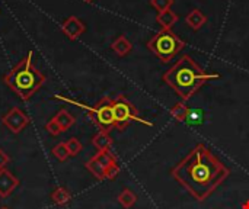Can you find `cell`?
I'll return each instance as SVG.
<instances>
[{"instance_id":"1","label":"cell","mask_w":249,"mask_h":209,"mask_svg":"<svg viewBox=\"0 0 249 209\" xmlns=\"http://www.w3.org/2000/svg\"><path fill=\"white\" fill-rule=\"evenodd\" d=\"M171 175L198 202H203L229 177L231 170L200 143L171 170Z\"/></svg>"},{"instance_id":"2","label":"cell","mask_w":249,"mask_h":209,"mask_svg":"<svg viewBox=\"0 0 249 209\" xmlns=\"http://www.w3.org/2000/svg\"><path fill=\"white\" fill-rule=\"evenodd\" d=\"M217 77L219 74H207L190 55H182L163 74V81L169 84L185 102L190 100L209 80Z\"/></svg>"},{"instance_id":"3","label":"cell","mask_w":249,"mask_h":209,"mask_svg":"<svg viewBox=\"0 0 249 209\" xmlns=\"http://www.w3.org/2000/svg\"><path fill=\"white\" fill-rule=\"evenodd\" d=\"M34 52L29 51L25 58H22L4 77V84L13 90L22 100H28L34 96V93L41 89L45 83V77L32 65Z\"/></svg>"},{"instance_id":"4","label":"cell","mask_w":249,"mask_h":209,"mask_svg":"<svg viewBox=\"0 0 249 209\" xmlns=\"http://www.w3.org/2000/svg\"><path fill=\"white\" fill-rule=\"evenodd\" d=\"M147 48L162 61L168 63L171 61L179 51L185 48V42L177 36L172 29H160L149 42Z\"/></svg>"},{"instance_id":"5","label":"cell","mask_w":249,"mask_h":209,"mask_svg":"<svg viewBox=\"0 0 249 209\" xmlns=\"http://www.w3.org/2000/svg\"><path fill=\"white\" fill-rule=\"evenodd\" d=\"M112 112H114V119H115V128L118 131H124L133 121L152 125L150 122L139 116L136 106L124 95H118L115 99H112Z\"/></svg>"},{"instance_id":"6","label":"cell","mask_w":249,"mask_h":209,"mask_svg":"<svg viewBox=\"0 0 249 209\" xmlns=\"http://www.w3.org/2000/svg\"><path fill=\"white\" fill-rule=\"evenodd\" d=\"M89 115L95 125L99 128V131H107L109 132L111 129L115 128V119H114V112H112V99L105 96L102 97L95 106L88 108Z\"/></svg>"},{"instance_id":"7","label":"cell","mask_w":249,"mask_h":209,"mask_svg":"<svg viewBox=\"0 0 249 209\" xmlns=\"http://www.w3.org/2000/svg\"><path fill=\"white\" fill-rule=\"evenodd\" d=\"M3 125L13 134H19L22 129H25L29 124V116L20 111L19 108L13 106L3 118H1Z\"/></svg>"},{"instance_id":"8","label":"cell","mask_w":249,"mask_h":209,"mask_svg":"<svg viewBox=\"0 0 249 209\" xmlns=\"http://www.w3.org/2000/svg\"><path fill=\"white\" fill-rule=\"evenodd\" d=\"M61 31H63V33H64L69 39L74 41V39H77V38L86 31V28H85V23H83L79 17L70 16L69 19H66V20L63 22Z\"/></svg>"},{"instance_id":"9","label":"cell","mask_w":249,"mask_h":209,"mask_svg":"<svg viewBox=\"0 0 249 209\" xmlns=\"http://www.w3.org/2000/svg\"><path fill=\"white\" fill-rule=\"evenodd\" d=\"M19 186V180L9 170H0V198H7L16 188Z\"/></svg>"},{"instance_id":"10","label":"cell","mask_w":249,"mask_h":209,"mask_svg":"<svg viewBox=\"0 0 249 209\" xmlns=\"http://www.w3.org/2000/svg\"><path fill=\"white\" fill-rule=\"evenodd\" d=\"M185 22H187V25H188L191 29L198 31V29H201V28L207 23V16H206L200 9H193V10L187 15Z\"/></svg>"},{"instance_id":"11","label":"cell","mask_w":249,"mask_h":209,"mask_svg":"<svg viewBox=\"0 0 249 209\" xmlns=\"http://www.w3.org/2000/svg\"><path fill=\"white\" fill-rule=\"evenodd\" d=\"M92 144L98 151H108L112 147V138L109 135V132L107 131H99L93 138H92Z\"/></svg>"},{"instance_id":"12","label":"cell","mask_w":249,"mask_h":209,"mask_svg":"<svg viewBox=\"0 0 249 209\" xmlns=\"http://www.w3.org/2000/svg\"><path fill=\"white\" fill-rule=\"evenodd\" d=\"M54 121L58 124V127H60L61 132L69 131V129L74 125V122H76L74 116H73L69 111H66V109L58 111V112L55 113V116H54Z\"/></svg>"},{"instance_id":"13","label":"cell","mask_w":249,"mask_h":209,"mask_svg":"<svg viewBox=\"0 0 249 209\" xmlns=\"http://www.w3.org/2000/svg\"><path fill=\"white\" fill-rule=\"evenodd\" d=\"M156 22L162 26V29H172V26L178 22V15L172 9H168L156 16Z\"/></svg>"},{"instance_id":"14","label":"cell","mask_w":249,"mask_h":209,"mask_svg":"<svg viewBox=\"0 0 249 209\" xmlns=\"http://www.w3.org/2000/svg\"><path fill=\"white\" fill-rule=\"evenodd\" d=\"M111 48H112V51H114L118 57H125V55L133 49V45H131V42L127 39V36L120 35V36L111 44Z\"/></svg>"},{"instance_id":"15","label":"cell","mask_w":249,"mask_h":209,"mask_svg":"<svg viewBox=\"0 0 249 209\" xmlns=\"http://www.w3.org/2000/svg\"><path fill=\"white\" fill-rule=\"evenodd\" d=\"M51 199H53V202H54L55 205H58V207H64V205H67V204L70 202L71 195H70V192H69L66 188L58 186V188H55V189H54V192L51 193Z\"/></svg>"},{"instance_id":"16","label":"cell","mask_w":249,"mask_h":209,"mask_svg":"<svg viewBox=\"0 0 249 209\" xmlns=\"http://www.w3.org/2000/svg\"><path fill=\"white\" fill-rule=\"evenodd\" d=\"M169 113H171V116H172L175 121L184 122V121H187V118H188L190 108H188L184 102H178V103H175V105L171 108Z\"/></svg>"},{"instance_id":"17","label":"cell","mask_w":249,"mask_h":209,"mask_svg":"<svg viewBox=\"0 0 249 209\" xmlns=\"http://www.w3.org/2000/svg\"><path fill=\"white\" fill-rule=\"evenodd\" d=\"M86 169L98 179V180H104V179H107L105 177V169H104V166L99 163V160L93 156L88 163H86Z\"/></svg>"},{"instance_id":"18","label":"cell","mask_w":249,"mask_h":209,"mask_svg":"<svg viewBox=\"0 0 249 209\" xmlns=\"http://www.w3.org/2000/svg\"><path fill=\"white\" fill-rule=\"evenodd\" d=\"M118 202L121 204V207H124L125 209L133 208L136 205V202H137V195L130 189H124L118 195Z\"/></svg>"},{"instance_id":"19","label":"cell","mask_w":249,"mask_h":209,"mask_svg":"<svg viewBox=\"0 0 249 209\" xmlns=\"http://www.w3.org/2000/svg\"><path fill=\"white\" fill-rule=\"evenodd\" d=\"M66 147H67V150H69V154H70V157H74V156H77L80 151H82V148H83V145H82V143L76 138V137H71L69 141H66Z\"/></svg>"},{"instance_id":"20","label":"cell","mask_w":249,"mask_h":209,"mask_svg":"<svg viewBox=\"0 0 249 209\" xmlns=\"http://www.w3.org/2000/svg\"><path fill=\"white\" fill-rule=\"evenodd\" d=\"M53 154H54V157H57L60 161H66V160L70 157L69 150H67V147H66V143H58V144L53 148Z\"/></svg>"},{"instance_id":"21","label":"cell","mask_w":249,"mask_h":209,"mask_svg":"<svg viewBox=\"0 0 249 209\" xmlns=\"http://www.w3.org/2000/svg\"><path fill=\"white\" fill-rule=\"evenodd\" d=\"M174 4V0H150V6L153 9H156L159 13L160 12H165L168 9H171Z\"/></svg>"},{"instance_id":"22","label":"cell","mask_w":249,"mask_h":209,"mask_svg":"<svg viewBox=\"0 0 249 209\" xmlns=\"http://www.w3.org/2000/svg\"><path fill=\"white\" fill-rule=\"evenodd\" d=\"M120 172H121V169H120L118 163H114V164H111V166L105 170V177H107L108 180H114V179H117V176L120 175Z\"/></svg>"},{"instance_id":"23","label":"cell","mask_w":249,"mask_h":209,"mask_svg":"<svg viewBox=\"0 0 249 209\" xmlns=\"http://www.w3.org/2000/svg\"><path fill=\"white\" fill-rule=\"evenodd\" d=\"M45 129H47L51 135H54V137H57V135H60V134H61V129H60L58 124L54 121V118H53V119H50V121L45 124Z\"/></svg>"},{"instance_id":"24","label":"cell","mask_w":249,"mask_h":209,"mask_svg":"<svg viewBox=\"0 0 249 209\" xmlns=\"http://www.w3.org/2000/svg\"><path fill=\"white\" fill-rule=\"evenodd\" d=\"M10 163V157L6 154V151L4 150H1L0 148V170H4L6 169V166Z\"/></svg>"},{"instance_id":"25","label":"cell","mask_w":249,"mask_h":209,"mask_svg":"<svg viewBox=\"0 0 249 209\" xmlns=\"http://www.w3.org/2000/svg\"><path fill=\"white\" fill-rule=\"evenodd\" d=\"M201 116H203V113L201 112H198V111H191L190 109V113H188V118L187 119H190V122H197V121H201Z\"/></svg>"},{"instance_id":"26","label":"cell","mask_w":249,"mask_h":209,"mask_svg":"<svg viewBox=\"0 0 249 209\" xmlns=\"http://www.w3.org/2000/svg\"><path fill=\"white\" fill-rule=\"evenodd\" d=\"M242 209H249V201H247V202H244V204H242Z\"/></svg>"},{"instance_id":"27","label":"cell","mask_w":249,"mask_h":209,"mask_svg":"<svg viewBox=\"0 0 249 209\" xmlns=\"http://www.w3.org/2000/svg\"><path fill=\"white\" fill-rule=\"evenodd\" d=\"M85 1H86V3H92L93 0H85Z\"/></svg>"},{"instance_id":"28","label":"cell","mask_w":249,"mask_h":209,"mask_svg":"<svg viewBox=\"0 0 249 209\" xmlns=\"http://www.w3.org/2000/svg\"><path fill=\"white\" fill-rule=\"evenodd\" d=\"M0 209H9V208H7V207H1V208H0Z\"/></svg>"}]
</instances>
